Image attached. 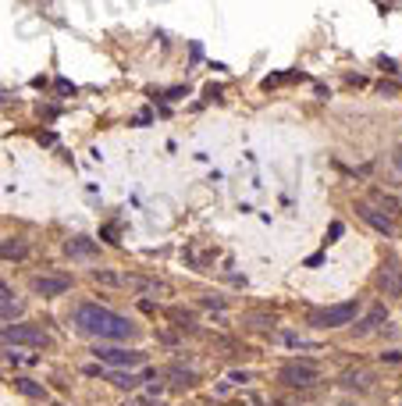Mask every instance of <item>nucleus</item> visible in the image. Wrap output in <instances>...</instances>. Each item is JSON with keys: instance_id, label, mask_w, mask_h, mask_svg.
Wrapping results in <instances>:
<instances>
[{"instance_id": "5", "label": "nucleus", "mask_w": 402, "mask_h": 406, "mask_svg": "<svg viewBox=\"0 0 402 406\" xmlns=\"http://www.w3.org/2000/svg\"><path fill=\"white\" fill-rule=\"evenodd\" d=\"M97 360H104V363H111V367H139V363H146V353H139V349H121V346H100V349H97Z\"/></svg>"}, {"instance_id": "8", "label": "nucleus", "mask_w": 402, "mask_h": 406, "mask_svg": "<svg viewBox=\"0 0 402 406\" xmlns=\"http://www.w3.org/2000/svg\"><path fill=\"white\" fill-rule=\"evenodd\" d=\"M356 211H359V218H363L366 225H374L381 236H395V221H391V214H377V211L370 207V203H359Z\"/></svg>"}, {"instance_id": "1", "label": "nucleus", "mask_w": 402, "mask_h": 406, "mask_svg": "<svg viewBox=\"0 0 402 406\" xmlns=\"http://www.w3.org/2000/svg\"><path fill=\"white\" fill-rule=\"evenodd\" d=\"M75 324H79L82 335L111 339V342H125V339H136L139 335V328L129 317H121V314H114V310H107L100 303H82L75 310Z\"/></svg>"}, {"instance_id": "10", "label": "nucleus", "mask_w": 402, "mask_h": 406, "mask_svg": "<svg viewBox=\"0 0 402 406\" xmlns=\"http://www.w3.org/2000/svg\"><path fill=\"white\" fill-rule=\"evenodd\" d=\"M65 253H68V257H75V260H93V257H100V246H97L93 239L75 236V239H68V243H65Z\"/></svg>"}, {"instance_id": "15", "label": "nucleus", "mask_w": 402, "mask_h": 406, "mask_svg": "<svg viewBox=\"0 0 402 406\" xmlns=\"http://www.w3.org/2000/svg\"><path fill=\"white\" fill-rule=\"evenodd\" d=\"M111 381H114V385H118V388H129V392H132V388H136V385H139V378H136V374H114V378H111Z\"/></svg>"}, {"instance_id": "14", "label": "nucleus", "mask_w": 402, "mask_h": 406, "mask_svg": "<svg viewBox=\"0 0 402 406\" xmlns=\"http://www.w3.org/2000/svg\"><path fill=\"white\" fill-rule=\"evenodd\" d=\"M26 253V243H18V239H4V257L11 260V257H22Z\"/></svg>"}, {"instance_id": "7", "label": "nucleus", "mask_w": 402, "mask_h": 406, "mask_svg": "<svg viewBox=\"0 0 402 406\" xmlns=\"http://www.w3.org/2000/svg\"><path fill=\"white\" fill-rule=\"evenodd\" d=\"M33 289L40 296H65L72 289V282L65 275H40V278H33Z\"/></svg>"}, {"instance_id": "12", "label": "nucleus", "mask_w": 402, "mask_h": 406, "mask_svg": "<svg viewBox=\"0 0 402 406\" xmlns=\"http://www.w3.org/2000/svg\"><path fill=\"white\" fill-rule=\"evenodd\" d=\"M125 285L143 289V292H164V282H150V278H125Z\"/></svg>"}, {"instance_id": "6", "label": "nucleus", "mask_w": 402, "mask_h": 406, "mask_svg": "<svg viewBox=\"0 0 402 406\" xmlns=\"http://www.w3.org/2000/svg\"><path fill=\"white\" fill-rule=\"evenodd\" d=\"M278 378H281L285 385H292V388H310V385L317 381V367L306 363V360H295V363H285V367L278 371Z\"/></svg>"}, {"instance_id": "11", "label": "nucleus", "mask_w": 402, "mask_h": 406, "mask_svg": "<svg viewBox=\"0 0 402 406\" xmlns=\"http://www.w3.org/2000/svg\"><path fill=\"white\" fill-rule=\"evenodd\" d=\"M15 388L26 392V395H33V399H47V388L36 385V381H29V378H15Z\"/></svg>"}, {"instance_id": "16", "label": "nucleus", "mask_w": 402, "mask_h": 406, "mask_svg": "<svg viewBox=\"0 0 402 406\" xmlns=\"http://www.w3.org/2000/svg\"><path fill=\"white\" fill-rule=\"evenodd\" d=\"M391 164H395V171L402 175V146H395V153H391Z\"/></svg>"}, {"instance_id": "13", "label": "nucleus", "mask_w": 402, "mask_h": 406, "mask_svg": "<svg viewBox=\"0 0 402 406\" xmlns=\"http://www.w3.org/2000/svg\"><path fill=\"white\" fill-rule=\"evenodd\" d=\"M381 321H384V307H374V310H370V317H366V321H363L356 331L363 335V331H370V328H374V324H381Z\"/></svg>"}, {"instance_id": "4", "label": "nucleus", "mask_w": 402, "mask_h": 406, "mask_svg": "<svg viewBox=\"0 0 402 406\" xmlns=\"http://www.w3.org/2000/svg\"><path fill=\"white\" fill-rule=\"evenodd\" d=\"M4 342L11 346H36V349H43L47 342H50V335L43 331V328H36V324H8L4 328Z\"/></svg>"}, {"instance_id": "3", "label": "nucleus", "mask_w": 402, "mask_h": 406, "mask_svg": "<svg viewBox=\"0 0 402 406\" xmlns=\"http://www.w3.org/2000/svg\"><path fill=\"white\" fill-rule=\"evenodd\" d=\"M377 289H381V296H388V300H398V296H402V264H398V257H384V260H381Z\"/></svg>"}, {"instance_id": "2", "label": "nucleus", "mask_w": 402, "mask_h": 406, "mask_svg": "<svg viewBox=\"0 0 402 406\" xmlns=\"http://www.w3.org/2000/svg\"><path fill=\"white\" fill-rule=\"evenodd\" d=\"M359 314V303L349 300V303H335V307H320L310 314V324L313 328H342V324H352Z\"/></svg>"}, {"instance_id": "9", "label": "nucleus", "mask_w": 402, "mask_h": 406, "mask_svg": "<svg viewBox=\"0 0 402 406\" xmlns=\"http://www.w3.org/2000/svg\"><path fill=\"white\" fill-rule=\"evenodd\" d=\"M0 314H4V328L15 324V317L22 314V300L15 296L11 285H0Z\"/></svg>"}]
</instances>
